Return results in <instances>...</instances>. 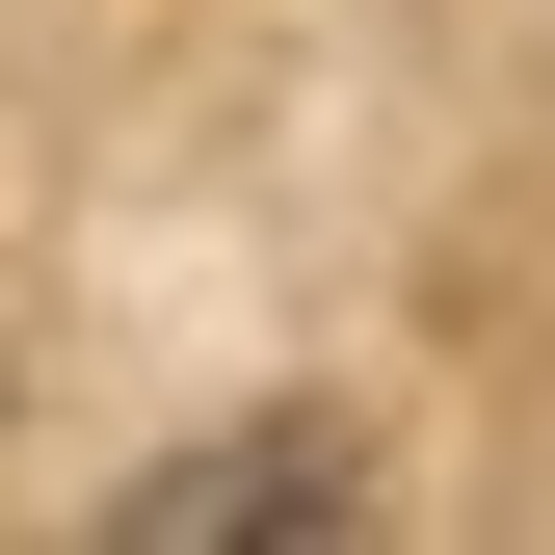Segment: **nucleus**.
Wrapping results in <instances>:
<instances>
[{
  "mask_svg": "<svg viewBox=\"0 0 555 555\" xmlns=\"http://www.w3.org/2000/svg\"><path fill=\"white\" fill-rule=\"evenodd\" d=\"M344 503V424H264V450H185V476H132L106 555H212V529H318Z\"/></svg>",
  "mask_w": 555,
  "mask_h": 555,
  "instance_id": "f257e3e1",
  "label": "nucleus"
}]
</instances>
